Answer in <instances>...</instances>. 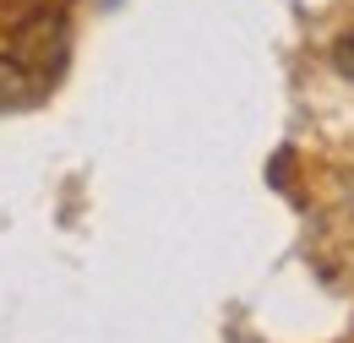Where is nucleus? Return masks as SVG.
Wrapping results in <instances>:
<instances>
[{
  "mask_svg": "<svg viewBox=\"0 0 354 343\" xmlns=\"http://www.w3.org/2000/svg\"><path fill=\"white\" fill-rule=\"evenodd\" d=\"M333 71H338V77H349V82H354V33H344V39L333 44Z\"/></svg>",
  "mask_w": 354,
  "mask_h": 343,
  "instance_id": "obj_2",
  "label": "nucleus"
},
{
  "mask_svg": "<svg viewBox=\"0 0 354 343\" xmlns=\"http://www.w3.org/2000/svg\"><path fill=\"white\" fill-rule=\"evenodd\" d=\"M39 93H44V77H39L33 66H22V60L0 55V115H11V109H28Z\"/></svg>",
  "mask_w": 354,
  "mask_h": 343,
  "instance_id": "obj_1",
  "label": "nucleus"
}]
</instances>
